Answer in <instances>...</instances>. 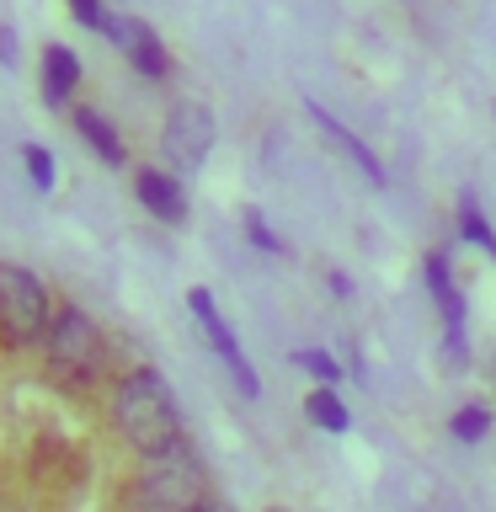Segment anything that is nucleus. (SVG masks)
<instances>
[{"label":"nucleus","instance_id":"14","mask_svg":"<svg viewBox=\"0 0 496 512\" xmlns=\"http://www.w3.org/2000/svg\"><path fill=\"white\" fill-rule=\"evenodd\" d=\"M459 240H464V246H480L486 256H496V230L486 224V214H480V203H475L470 187L459 192Z\"/></svg>","mask_w":496,"mask_h":512},{"label":"nucleus","instance_id":"19","mask_svg":"<svg viewBox=\"0 0 496 512\" xmlns=\"http://www.w3.org/2000/svg\"><path fill=\"white\" fill-rule=\"evenodd\" d=\"M64 6H70V16H75L80 27H96V32H102V22H107L102 0H64Z\"/></svg>","mask_w":496,"mask_h":512},{"label":"nucleus","instance_id":"2","mask_svg":"<svg viewBox=\"0 0 496 512\" xmlns=\"http://www.w3.org/2000/svg\"><path fill=\"white\" fill-rule=\"evenodd\" d=\"M112 363V342L102 326L80 310V304H54V326L43 336V368L54 374L64 390H91L107 379Z\"/></svg>","mask_w":496,"mask_h":512},{"label":"nucleus","instance_id":"11","mask_svg":"<svg viewBox=\"0 0 496 512\" xmlns=\"http://www.w3.org/2000/svg\"><path fill=\"white\" fill-rule=\"evenodd\" d=\"M422 283H427L432 304H438L443 326H464V294H459L454 272H448V251H427L422 256Z\"/></svg>","mask_w":496,"mask_h":512},{"label":"nucleus","instance_id":"1","mask_svg":"<svg viewBox=\"0 0 496 512\" xmlns=\"http://www.w3.org/2000/svg\"><path fill=\"white\" fill-rule=\"evenodd\" d=\"M112 427H118L128 454L139 459H155L171 443H182V416H176V400L155 368H128L112 384Z\"/></svg>","mask_w":496,"mask_h":512},{"label":"nucleus","instance_id":"9","mask_svg":"<svg viewBox=\"0 0 496 512\" xmlns=\"http://www.w3.org/2000/svg\"><path fill=\"white\" fill-rule=\"evenodd\" d=\"M304 112H310V118H315L320 139H326V144H336V155H347L352 166H358V176H363L368 187H384V166H379V155L368 150V144H363L358 134H352V128H347L342 118H331V112L320 107V102H304Z\"/></svg>","mask_w":496,"mask_h":512},{"label":"nucleus","instance_id":"17","mask_svg":"<svg viewBox=\"0 0 496 512\" xmlns=\"http://www.w3.org/2000/svg\"><path fill=\"white\" fill-rule=\"evenodd\" d=\"M240 230H246V240L262 256H283V235H272L267 230V219H262V208H240Z\"/></svg>","mask_w":496,"mask_h":512},{"label":"nucleus","instance_id":"7","mask_svg":"<svg viewBox=\"0 0 496 512\" xmlns=\"http://www.w3.org/2000/svg\"><path fill=\"white\" fill-rule=\"evenodd\" d=\"M102 38L118 48V54L134 64V70L144 80H160L171 70V59H166V43H160V32L150 22H139V16H123V11H112L107 22H102Z\"/></svg>","mask_w":496,"mask_h":512},{"label":"nucleus","instance_id":"13","mask_svg":"<svg viewBox=\"0 0 496 512\" xmlns=\"http://www.w3.org/2000/svg\"><path fill=\"white\" fill-rule=\"evenodd\" d=\"M304 416L320 427V432H331V438H342V432L352 427V411L342 406V395H336V384H315L310 395H304Z\"/></svg>","mask_w":496,"mask_h":512},{"label":"nucleus","instance_id":"10","mask_svg":"<svg viewBox=\"0 0 496 512\" xmlns=\"http://www.w3.org/2000/svg\"><path fill=\"white\" fill-rule=\"evenodd\" d=\"M38 80H43V102L48 107H70V96L80 86V59L70 54L64 43H48L43 48V64H38Z\"/></svg>","mask_w":496,"mask_h":512},{"label":"nucleus","instance_id":"6","mask_svg":"<svg viewBox=\"0 0 496 512\" xmlns=\"http://www.w3.org/2000/svg\"><path fill=\"white\" fill-rule=\"evenodd\" d=\"M187 310H192V320H198V331H203V342H208V352L230 368V379H235V390L246 395V400H256L262 395V379H256V368H251V358L240 352V342H235V331H230V320L219 315V304H214V294L208 288H192L187 294Z\"/></svg>","mask_w":496,"mask_h":512},{"label":"nucleus","instance_id":"21","mask_svg":"<svg viewBox=\"0 0 496 512\" xmlns=\"http://www.w3.org/2000/svg\"><path fill=\"white\" fill-rule=\"evenodd\" d=\"M326 283H331L336 299H352V278H347V272H326Z\"/></svg>","mask_w":496,"mask_h":512},{"label":"nucleus","instance_id":"4","mask_svg":"<svg viewBox=\"0 0 496 512\" xmlns=\"http://www.w3.org/2000/svg\"><path fill=\"white\" fill-rule=\"evenodd\" d=\"M54 326V294L38 272L0 262V347L43 352V336Z\"/></svg>","mask_w":496,"mask_h":512},{"label":"nucleus","instance_id":"22","mask_svg":"<svg viewBox=\"0 0 496 512\" xmlns=\"http://www.w3.org/2000/svg\"><path fill=\"white\" fill-rule=\"evenodd\" d=\"M198 512H230V507H224V502H214V496H208V502H203Z\"/></svg>","mask_w":496,"mask_h":512},{"label":"nucleus","instance_id":"12","mask_svg":"<svg viewBox=\"0 0 496 512\" xmlns=\"http://www.w3.org/2000/svg\"><path fill=\"white\" fill-rule=\"evenodd\" d=\"M70 123H75V134L91 144V155L102 160V166H123L128 150H123V134L112 128L96 107H70Z\"/></svg>","mask_w":496,"mask_h":512},{"label":"nucleus","instance_id":"3","mask_svg":"<svg viewBox=\"0 0 496 512\" xmlns=\"http://www.w3.org/2000/svg\"><path fill=\"white\" fill-rule=\"evenodd\" d=\"M139 486H134V512H198L208 502V470L203 454L187 438L171 443L166 454L139 459Z\"/></svg>","mask_w":496,"mask_h":512},{"label":"nucleus","instance_id":"5","mask_svg":"<svg viewBox=\"0 0 496 512\" xmlns=\"http://www.w3.org/2000/svg\"><path fill=\"white\" fill-rule=\"evenodd\" d=\"M214 139H219L214 107H208V102H176L166 112V128H160V155H166V166L176 176H192V171L208 166Z\"/></svg>","mask_w":496,"mask_h":512},{"label":"nucleus","instance_id":"16","mask_svg":"<svg viewBox=\"0 0 496 512\" xmlns=\"http://www.w3.org/2000/svg\"><path fill=\"white\" fill-rule=\"evenodd\" d=\"M448 432H454L459 443H480L491 432V411L486 406H459L454 416H448Z\"/></svg>","mask_w":496,"mask_h":512},{"label":"nucleus","instance_id":"8","mask_svg":"<svg viewBox=\"0 0 496 512\" xmlns=\"http://www.w3.org/2000/svg\"><path fill=\"white\" fill-rule=\"evenodd\" d=\"M134 198L144 203V214H155L160 224H171V230L187 224V187L176 171H155V166L134 171Z\"/></svg>","mask_w":496,"mask_h":512},{"label":"nucleus","instance_id":"18","mask_svg":"<svg viewBox=\"0 0 496 512\" xmlns=\"http://www.w3.org/2000/svg\"><path fill=\"white\" fill-rule=\"evenodd\" d=\"M22 166H27V176H32V187H38V192H54L59 171H54V155H48L43 144H22Z\"/></svg>","mask_w":496,"mask_h":512},{"label":"nucleus","instance_id":"15","mask_svg":"<svg viewBox=\"0 0 496 512\" xmlns=\"http://www.w3.org/2000/svg\"><path fill=\"white\" fill-rule=\"evenodd\" d=\"M288 363H294L299 374H310L315 384H342V363H336L326 347H294V352H288Z\"/></svg>","mask_w":496,"mask_h":512},{"label":"nucleus","instance_id":"20","mask_svg":"<svg viewBox=\"0 0 496 512\" xmlns=\"http://www.w3.org/2000/svg\"><path fill=\"white\" fill-rule=\"evenodd\" d=\"M0 64H6V70H16V32L0 22Z\"/></svg>","mask_w":496,"mask_h":512}]
</instances>
